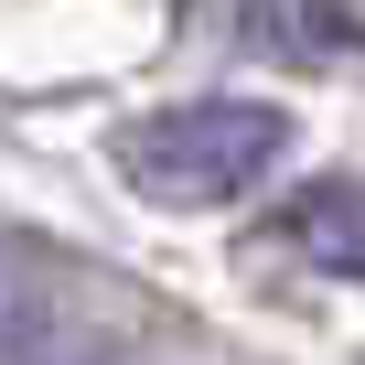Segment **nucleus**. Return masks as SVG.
<instances>
[{"instance_id": "obj_2", "label": "nucleus", "mask_w": 365, "mask_h": 365, "mask_svg": "<svg viewBox=\"0 0 365 365\" xmlns=\"http://www.w3.org/2000/svg\"><path fill=\"white\" fill-rule=\"evenodd\" d=\"M279 247L333 269V279H365V172H322L279 205Z\"/></svg>"}, {"instance_id": "obj_3", "label": "nucleus", "mask_w": 365, "mask_h": 365, "mask_svg": "<svg viewBox=\"0 0 365 365\" xmlns=\"http://www.w3.org/2000/svg\"><path fill=\"white\" fill-rule=\"evenodd\" d=\"M237 33L258 54H290V65H354L365 54V11L354 0H247Z\"/></svg>"}, {"instance_id": "obj_1", "label": "nucleus", "mask_w": 365, "mask_h": 365, "mask_svg": "<svg viewBox=\"0 0 365 365\" xmlns=\"http://www.w3.org/2000/svg\"><path fill=\"white\" fill-rule=\"evenodd\" d=\"M279 150H290V108L269 97H182L118 129V172L150 205H237Z\"/></svg>"}]
</instances>
